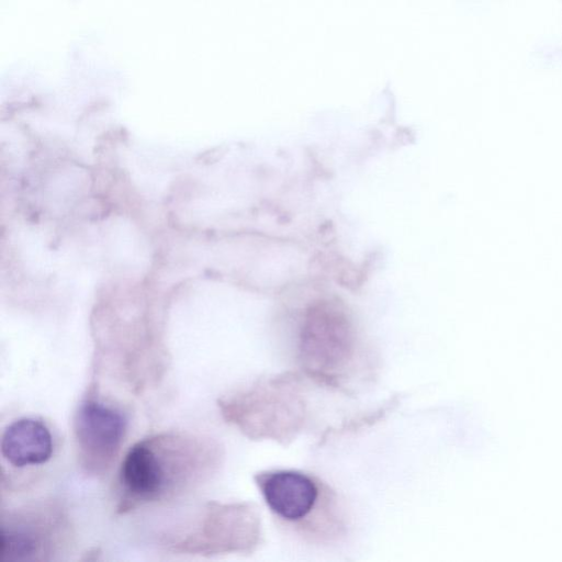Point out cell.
Masks as SVG:
<instances>
[{
  "label": "cell",
  "instance_id": "6da1fadb",
  "mask_svg": "<svg viewBox=\"0 0 562 562\" xmlns=\"http://www.w3.org/2000/svg\"><path fill=\"white\" fill-rule=\"evenodd\" d=\"M210 439L166 432L133 445L119 470L117 510L171 501L206 480L220 461Z\"/></svg>",
  "mask_w": 562,
  "mask_h": 562
},
{
  "label": "cell",
  "instance_id": "5b68a950",
  "mask_svg": "<svg viewBox=\"0 0 562 562\" xmlns=\"http://www.w3.org/2000/svg\"><path fill=\"white\" fill-rule=\"evenodd\" d=\"M66 518L50 504H35L9 512L2 517L0 561L49 560L68 537Z\"/></svg>",
  "mask_w": 562,
  "mask_h": 562
},
{
  "label": "cell",
  "instance_id": "7a4b0ae2",
  "mask_svg": "<svg viewBox=\"0 0 562 562\" xmlns=\"http://www.w3.org/2000/svg\"><path fill=\"white\" fill-rule=\"evenodd\" d=\"M293 352L305 378L340 391H347L367 366L353 318L331 300H316L303 311Z\"/></svg>",
  "mask_w": 562,
  "mask_h": 562
},
{
  "label": "cell",
  "instance_id": "277c9868",
  "mask_svg": "<svg viewBox=\"0 0 562 562\" xmlns=\"http://www.w3.org/2000/svg\"><path fill=\"white\" fill-rule=\"evenodd\" d=\"M255 482L273 516L305 540L330 543L345 533L338 495L317 476L276 469L257 473Z\"/></svg>",
  "mask_w": 562,
  "mask_h": 562
},
{
  "label": "cell",
  "instance_id": "ba28073f",
  "mask_svg": "<svg viewBox=\"0 0 562 562\" xmlns=\"http://www.w3.org/2000/svg\"><path fill=\"white\" fill-rule=\"evenodd\" d=\"M54 437L46 423L23 416L9 423L1 434L2 462L13 470L42 467L54 454Z\"/></svg>",
  "mask_w": 562,
  "mask_h": 562
},
{
  "label": "cell",
  "instance_id": "3957f363",
  "mask_svg": "<svg viewBox=\"0 0 562 562\" xmlns=\"http://www.w3.org/2000/svg\"><path fill=\"white\" fill-rule=\"evenodd\" d=\"M303 374L284 372L260 378L220 402L225 419L250 439L292 442L310 419Z\"/></svg>",
  "mask_w": 562,
  "mask_h": 562
},
{
  "label": "cell",
  "instance_id": "8992f818",
  "mask_svg": "<svg viewBox=\"0 0 562 562\" xmlns=\"http://www.w3.org/2000/svg\"><path fill=\"white\" fill-rule=\"evenodd\" d=\"M261 538V520L256 507L246 503H212L199 524L173 547L201 554L249 553L260 544Z\"/></svg>",
  "mask_w": 562,
  "mask_h": 562
},
{
  "label": "cell",
  "instance_id": "52a82bcc",
  "mask_svg": "<svg viewBox=\"0 0 562 562\" xmlns=\"http://www.w3.org/2000/svg\"><path fill=\"white\" fill-rule=\"evenodd\" d=\"M72 428L82 468L91 474L106 472L126 434L124 413L98 397L88 396L77 406Z\"/></svg>",
  "mask_w": 562,
  "mask_h": 562
}]
</instances>
